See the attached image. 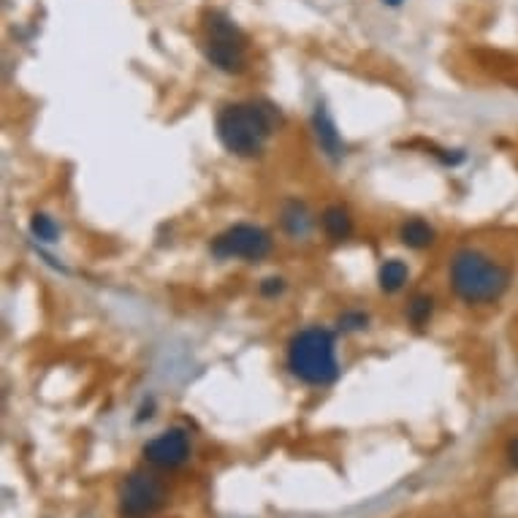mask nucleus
Instances as JSON below:
<instances>
[{"label":"nucleus","instance_id":"obj_1","mask_svg":"<svg viewBox=\"0 0 518 518\" xmlns=\"http://www.w3.org/2000/svg\"><path fill=\"white\" fill-rule=\"evenodd\" d=\"M215 128L217 139L231 155L255 158L264 152L269 136L277 128V112L274 106L261 104V101L231 104L217 114Z\"/></svg>","mask_w":518,"mask_h":518},{"label":"nucleus","instance_id":"obj_2","mask_svg":"<svg viewBox=\"0 0 518 518\" xmlns=\"http://www.w3.org/2000/svg\"><path fill=\"white\" fill-rule=\"evenodd\" d=\"M508 266L481 250H459L451 261V288L467 304H491L508 291Z\"/></svg>","mask_w":518,"mask_h":518},{"label":"nucleus","instance_id":"obj_3","mask_svg":"<svg viewBox=\"0 0 518 518\" xmlns=\"http://www.w3.org/2000/svg\"><path fill=\"white\" fill-rule=\"evenodd\" d=\"M288 369L307 386H329L340 377L334 334L326 329H304L288 345Z\"/></svg>","mask_w":518,"mask_h":518},{"label":"nucleus","instance_id":"obj_4","mask_svg":"<svg viewBox=\"0 0 518 518\" xmlns=\"http://www.w3.org/2000/svg\"><path fill=\"white\" fill-rule=\"evenodd\" d=\"M204 55L223 74H242L247 68L245 33L236 28L234 19L226 17L223 11H209L207 14Z\"/></svg>","mask_w":518,"mask_h":518},{"label":"nucleus","instance_id":"obj_5","mask_svg":"<svg viewBox=\"0 0 518 518\" xmlns=\"http://www.w3.org/2000/svg\"><path fill=\"white\" fill-rule=\"evenodd\" d=\"M166 502V486L147 470L131 472L120 486V513L125 518H147Z\"/></svg>","mask_w":518,"mask_h":518},{"label":"nucleus","instance_id":"obj_6","mask_svg":"<svg viewBox=\"0 0 518 518\" xmlns=\"http://www.w3.org/2000/svg\"><path fill=\"white\" fill-rule=\"evenodd\" d=\"M272 250V236L258 226H234L212 239V255L217 258H245V261H261Z\"/></svg>","mask_w":518,"mask_h":518},{"label":"nucleus","instance_id":"obj_7","mask_svg":"<svg viewBox=\"0 0 518 518\" xmlns=\"http://www.w3.org/2000/svg\"><path fill=\"white\" fill-rule=\"evenodd\" d=\"M190 456V440L182 429H169V432L158 434L155 440L144 445V459L152 467H161V470H177L188 462Z\"/></svg>","mask_w":518,"mask_h":518},{"label":"nucleus","instance_id":"obj_8","mask_svg":"<svg viewBox=\"0 0 518 518\" xmlns=\"http://www.w3.org/2000/svg\"><path fill=\"white\" fill-rule=\"evenodd\" d=\"M312 131H315V139H318L321 150L329 158H342L345 155V142H342V136L337 133V125L331 120V114L323 106H318L315 114H312Z\"/></svg>","mask_w":518,"mask_h":518},{"label":"nucleus","instance_id":"obj_9","mask_svg":"<svg viewBox=\"0 0 518 518\" xmlns=\"http://www.w3.org/2000/svg\"><path fill=\"white\" fill-rule=\"evenodd\" d=\"M312 226H315V220H312L310 209L304 207L302 201H288L283 207V228L293 239H304V236H310Z\"/></svg>","mask_w":518,"mask_h":518},{"label":"nucleus","instance_id":"obj_10","mask_svg":"<svg viewBox=\"0 0 518 518\" xmlns=\"http://www.w3.org/2000/svg\"><path fill=\"white\" fill-rule=\"evenodd\" d=\"M323 231L334 242H345L353 234V217L348 215V209L329 207L323 212Z\"/></svg>","mask_w":518,"mask_h":518},{"label":"nucleus","instance_id":"obj_11","mask_svg":"<svg viewBox=\"0 0 518 518\" xmlns=\"http://www.w3.org/2000/svg\"><path fill=\"white\" fill-rule=\"evenodd\" d=\"M399 236H402V245L413 247V250H424V247L434 242V228L426 220L413 217V220H407L405 226H402Z\"/></svg>","mask_w":518,"mask_h":518},{"label":"nucleus","instance_id":"obj_12","mask_svg":"<svg viewBox=\"0 0 518 518\" xmlns=\"http://www.w3.org/2000/svg\"><path fill=\"white\" fill-rule=\"evenodd\" d=\"M407 283V266L402 264V261H396V258H391V261H386V264L380 266V288L386 293H396L402 291Z\"/></svg>","mask_w":518,"mask_h":518},{"label":"nucleus","instance_id":"obj_13","mask_svg":"<svg viewBox=\"0 0 518 518\" xmlns=\"http://www.w3.org/2000/svg\"><path fill=\"white\" fill-rule=\"evenodd\" d=\"M30 234L36 236L38 242H57L60 228H57V223L52 217L44 215V212H36V215L30 217Z\"/></svg>","mask_w":518,"mask_h":518},{"label":"nucleus","instance_id":"obj_14","mask_svg":"<svg viewBox=\"0 0 518 518\" xmlns=\"http://www.w3.org/2000/svg\"><path fill=\"white\" fill-rule=\"evenodd\" d=\"M432 310H434V302L432 296H415L410 307H407V318L413 326H426L429 318H432Z\"/></svg>","mask_w":518,"mask_h":518},{"label":"nucleus","instance_id":"obj_15","mask_svg":"<svg viewBox=\"0 0 518 518\" xmlns=\"http://www.w3.org/2000/svg\"><path fill=\"white\" fill-rule=\"evenodd\" d=\"M367 323H369V318L364 315V312L350 310V312H345V315H340L342 331H361V329H367Z\"/></svg>","mask_w":518,"mask_h":518},{"label":"nucleus","instance_id":"obj_16","mask_svg":"<svg viewBox=\"0 0 518 518\" xmlns=\"http://www.w3.org/2000/svg\"><path fill=\"white\" fill-rule=\"evenodd\" d=\"M283 291H285V283L280 280V277H269V280L261 283V293H264V296H277V293H283Z\"/></svg>","mask_w":518,"mask_h":518},{"label":"nucleus","instance_id":"obj_17","mask_svg":"<svg viewBox=\"0 0 518 518\" xmlns=\"http://www.w3.org/2000/svg\"><path fill=\"white\" fill-rule=\"evenodd\" d=\"M508 462L518 470V437H513L508 443Z\"/></svg>","mask_w":518,"mask_h":518},{"label":"nucleus","instance_id":"obj_18","mask_svg":"<svg viewBox=\"0 0 518 518\" xmlns=\"http://www.w3.org/2000/svg\"><path fill=\"white\" fill-rule=\"evenodd\" d=\"M383 3H386V6H391V9H396V6H402L405 0H383Z\"/></svg>","mask_w":518,"mask_h":518}]
</instances>
